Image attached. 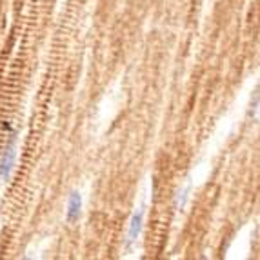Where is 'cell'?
Returning a JSON list of instances; mask_svg holds the SVG:
<instances>
[{
    "label": "cell",
    "mask_w": 260,
    "mask_h": 260,
    "mask_svg": "<svg viewBox=\"0 0 260 260\" xmlns=\"http://www.w3.org/2000/svg\"><path fill=\"white\" fill-rule=\"evenodd\" d=\"M80 213H82V197L78 191H73L68 199V222H77L80 218Z\"/></svg>",
    "instance_id": "2"
},
{
    "label": "cell",
    "mask_w": 260,
    "mask_h": 260,
    "mask_svg": "<svg viewBox=\"0 0 260 260\" xmlns=\"http://www.w3.org/2000/svg\"><path fill=\"white\" fill-rule=\"evenodd\" d=\"M15 162H17V131H9L8 142L4 146V151L0 155V180L8 182L13 175Z\"/></svg>",
    "instance_id": "1"
},
{
    "label": "cell",
    "mask_w": 260,
    "mask_h": 260,
    "mask_svg": "<svg viewBox=\"0 0 260 260\" xmlns=\"http://www.w3.org/2000/svg\"><path fill=\"white\" fill-rule=\"evenodd\" d=\"M142 225H144V209H140L139 213H135L133 217H131L129 231H127V244L137 242L140 231H142Z\"/></svg>",
    "instance_id": "3"
}]
</instances>
